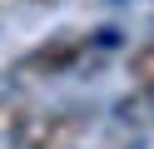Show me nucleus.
Returning <instances> with one entry per match:
<instances>
[{"label": "nucleus", "instance_id": "obj_1", "mask_svg": "<svg viewBox=\"0 0 154 149\" xmlns=\"http://www.w3.org/2000/svg\"><path fill=\"white\" fill-rule=\"evenodd\" d=\"M90 45H94V40L80 35V30H70V35H50V40H40V45L15 65V75H20V79H65L70 70L85 65Z\"/></svg>", "mask_w": 154, "mask_h": 149}, {"label": "nucleus", "instance_id": "obj_2", "mask_svg": "<svg viewBox=\"0 0 154 149\" xmlns=\"http://www.w3.org/2000/svg\"><path fill=\"white\" fill-rule=\"evenodd\" d=\"M85 134V114L80 109H35L25 119L15 149H70Z\"/></svg>", "mask_w": 154, "mask_h": 149}, {"label": "nucleus", "instance_id": "obj_3", "mask_svg": "<svg viewBox=\"0 0 154 149\" xmlns=\"http://www.w3.org/2000/svg\"><path fill=\"white\" fill-rule=\"evenodd\" d=\"M30 114H35L30 99H25L20 89H5V95H0V144H15Z\"/></svg>", "mask_w": 154, "mask_h": 149}, {"label": "nucleus", "instance_id": "obj_4", "mask_svg": "<svg viewBox=\"0 0 154 149\" xmlns=\"http://www.w3.org/2000/svg\"><path fill=\"white\" fill-rule=\"evenodd\" d=\"M129 79L154 95V45H139V50L129 55Z\"/></svg>", "mask_w": 154, "mask_h": 149}]
</instances>
